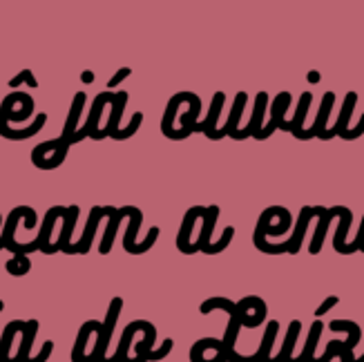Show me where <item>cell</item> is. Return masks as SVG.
Instances as JSON below:
<instances>
[{
  "label": "cell",
  "instance_id": "1",
  "mask_svg": "<svg viewBox=\"0 0 364 362\" xmlns=\"http://www.w3.org/2000/svg\"><path fill=\"white\" fill-rule=\"evenodd\" d=\"M141 222H144V213H141V208L132 206L130 224H128V230H125V235H123V248H125V253H130V255H144V253H148V250L156 244V240H159V235H161L159 226H152L150 233H148V238L141 244H136V233L141 228Z\"/></svg>",
  "mask_w": 364,
  "mask_h": 362
},
{
  "label": "cell",
  "instance_id": "2",
  "mask_svg": "<svg viewBox=\"0 0 364 362\" xmlns=\"http://www.w3.org/2000/svg\"><path fill=\"white\" fill-rule=\"evenodd\" d=\"M68 215V208L63 206H52L50 211L45 213V219H43V228L38 233L36 240H31L29 244H23V253L29 255L34 253V250H41L45 255H52V244H50V238H52V228H54V222L58 217H65Z\"/></svg>",
  "mask_w": 364,
  "mask_h": 362
},
{
  "label": "cell",
  "instance_id": "3",
  "mask_svg": "<svg viewBox=\"0 0 364 362\" xmlns=\"http://www.w3.org/2000/svg\"><path fill=\"white\" fill-rule=\"evenodd\" d=\"M117 208L114 206H94L90 211V217H87V226L83 230V238L78 240V244H72L65 255H87L90 248H92V242H94V235H97V226L101 222V217H109Z\"/></svg>",
  "mask_w": 364,
  "mask_h": 362
},
{
  "label": "cell",
  "instance_id": "4",
  "mask_svg": "<svg viewBox=\"0 0 364 362\" xmlns=\"http://www.w3.org/2000/svg\"><path fill=\"white\" fill-rule=\"evenodd\" d=\"M123 309V297H112V302L107 307V318L103 322V329L99 331V340H97V347H94L92 356L87 358V362H105L103 356L107 351V344H109V336L114 331V324L119 320V313Z\"/></svg>",
  "mask_w": 364,
  "mask_h": 362
},
{
  "label": "cell",
  "instance_id": "5",
  "mask_svg": "<svg viewBox=\"0 0 364 362\" xmlns=\"http://www.w3.org/2000/svg\"><path fill=\"white\" fill-rule=\"evenodd\" d=\"M21 217H25V228H34L36 226V211L34 208H29V206L14 208L7 215L3 235H0V250H3V248H11V244L16 242L14 240V233H16V226H18V222H21Z\"/></svg>",
  "mask_w": 364,
  "mask_h": 362
},
{
  "label": "cell",
  "instance_id": "6",
  "mask_svg": "<svg viewBox=\"0 0 364 362\" xmlns=\"http://www.w3.org/2000/svg\"><path fill=\"white\" fill-rule=\"evenodd\" d=\"M324 208L322 206H304L302 211H299V217H297V226L291 235V240H287L282 246L287 253L291 255H297L299 253V248H302V242H304V235H306V228H309V222L315 217V215H322Z\"/></svg>",
  "mask_w": 364,
  "mask_h": 362
},
{
  "label": "cell",
  "instance_id": "7",
  "mask_svg": "<svg viewBox=\"0 0 364 362\" xmlns=\"http://www.w3.org/2000/svg\"><path fill=\"white\" fill-rule=\"evenodd\" d=\"M291 105V92H279L275 101H273V107H271V121H268L264 128L259 132H255L252 137H255L257 141H264L271 137L277 128H282V123H284V115H287V110Z\"/></svg>",
  "mask_w": 364,
  "mask_h": 362
},
{
  "label": "cell",
  "instance_id": "8",
  "mask_svg": "<svg viewBox=\"0 0 364 362\" xmlns=\"http://www.w3.org/2000/svg\"><path fill=\"white\" fill-rule=\"evenodd\" d=\"M224 99H226V94H224V92H215L213 103H210L208 121L197 123L195 128H193V134H195V132H203L205 137L213 139V141H219V139H224V137H226L224 130H217V119H219V112H221V105H224Z\"/></svg>",
  "mask_w": 364,
  "mask_h": 362
},
{
  "label": "cell",
  "instance_id": "9",
  "mask_svg": "<svg viewBox=\"0 0 364 362\" xmlns=\"http://www.w3.org/2000/svg\"><path fill=\"white\" fill-rule=\"evenodd\" d=\"M203 211L205 206H193L186 215H183V222H181V228H179V235H177V248L179 253L183 255H195L197 248L190 246V233H193V226L197 222V217H203Z\"/></svg>",
  "mask_w": 364,
  "mask_h": 362
},
{
  "label": "cell",
  "instance_id": "10",
  "mask_svg": "<svg viewBox=\"0 0 364 362\" xmlns=\"http://www.w3.org/2000/svg\"><path fill=\"white\" fill-rule=\"evenodd\" d=\"M311 101H313V94H311V92H304L302 97H299V105H297V112H295L293 121H284L279 130L293 132V137H295V139L306 141V139H309V132L302 128V125H304L306 112H309V107H311Z\"/></svg>",
  "mask_w": 364,
  "mask_h": 362
},
{
  "label": "cell",
  "instance_id": "11",
  "mask_svg": "<svg viewBox=\"0 0 364 362\" xmlns=\"http://www.w3.org/2000/svg\"><path fill=\"white\" fill-rule=\"evenodd\" d=\"M355 103H358V92H349L344 97V103H342V110H340V119H338V123L333 125L331 130H326L324 132V141H328V139H333V137H346V132H349V119H351V115H353V110H355Z\"/></svg>",
  "mask_w": 364,
  "mask_h": 362
},
{
  "label": "cell",
  "instance_id": "12",
  "mask_svg": "<svg viewBox=\"0 0 364 362\" xmlns=\"http://www.w3.org/2000/svg\"><path fill=\"white\" fill-rule=\"evenodd\" d=\"M128 99H130V94H128V92H123V90L114 94V99H112V115H109L105 128L99 130L97 141H101V139H105V137H112L114 132L121 130V128H119V123H121V117H123L125 105H128Z\"/></svg>",
  "mask_w": 364,
  "mask_h": 362
},
{
  "label": "cell",
  "instance_id": "13",
  "mask_svg": "<svg viewBox=\"0 0 364 362\" xmlns=\"http://www.w3.org/2000/svg\"><path fill=\"white\" fill-rule=\"evenodd\" d=\"M266 105H268V94L266 92H259L257 99H255V110H252V117H250L248 125H246L244 130H237L230 139L242 141V139H248V137H252L255 132H259L262 130V119H264V112H266Z\"/></svg>",
  "mask_w": 364,
  "mask_h": 362
},
{
  "label": "cell",
  "instance_id": "14",
  "mask_svg": "<svg viewBox=\"0 0 364 362\" xmlns=\"http://www.w3.org/2000/svg\"><path fill=\"white\" fill-rule=\"evenodd\" d=\"M114 94L117 92H109V90L101 92V94H97V99H94V103H92V110H90V115H87V121L83 123V128L90 132V139H94V141H97V137H99V119H101L103 107L107 103H112Z\"/></svg>",
  "mask_w": 364,
  "mask_h": 362
},
{
  "label": "cell",
  "instance_id": "15",
  "mask_svg": "<svg viewBox=\"0 0 364 362\" xmlns=\"http://www.w3.org/2000/svg\"><path fill=\"white\" fill-rule=\"evenodd\" d=\"M351 222H353V213H351V208L342 206V213H340V226H338L336 240H333V248L338 250L340 255H351V253H355V250H358L355 244H346V235H349Z\"/></svg>",
  "mask_w": 364,
  "mask_h": 362
},
{
  "label": "cell",
  "instance_id": "16",
  "mask_svg": "<svg viewBox=\"0 0 364 362\" xmlns=\"http://www.w3.org/2000/svg\"><path fill=\"white\" fill-rule=\"evenodd\" d=\"M217 217H219V206H205L203 211V226H201V235H199V240L195 244L197 250H201V253L208 255V250H210V235L215 230V224H217Z\"/></svg>",
  "mask_w": 364,
  "mask_h": 362
},
{
  "label": "cell",
  "instance_id": "17",
  "mask_svg": "<svg viewBox=\"0 0 364 362\" xmlns=\"http://www.w3.org/2000/svg\"><path fill=\"white\" fill-rule=\"evenodd\" d=\"M340 213H342V206L324 208V213L320 215V224H318V230H315L313 240H311V246H309V253H311V255H318L320 250H322V244H324V238H326V230H328L331 219L338 217Z\"/></svg>",
  "mask_w": 364,
  "mask_h": 362
},
{
  "label": "cell",
  "instance_id": "18",
  "mask_svg": "<svg viewBox=\"0 0 364 362\" xmlns=\"http://www.w3.org/2000/svg\"><path fill=\"white\" fill-rule=\"evenodd\" d=\"M130 213H132V206H123V208H117L112 215H109V222H107L103 242H101V255H107L109 250H112V244H114V238H117V230H119L121 219L123 217H130Z\"/></svg>",
  "mask_w": 364,
  "mask_h": 362
},
{
  "label": "cell",
  "instance_id": "19",
  "mask_svg": "<svg viewBox=\"0 0 364 362\" xmlns=\"http://www.w3.org/2000/svg\"><path fill=\"white\" fill-rule=\"evenodd\" d=\"M65 219V224H63V230L58 235V240L56 244H52V255L58 253V250H65L72 246V233H74V226H76V219H78V206H68V215L63 217Z\"/></svg>",
  "mask_w": 364,
  "mask_h": 362
},
{
  "label": "cell",
  "instance_id": "20",
  "mask_svg": "<svg viewBox=\"0 0 364 362\" xmlns=\"http://www.w3.org/2000/svg\"><path fill=\"white\" fill-rule=\"evenodd\" d=\"M188 103H190V110H188V112L181 117V130H177V141L188 139L190 134H193V128L199 123V121H197V117H199V112H201V99H199L197 94L193 92V94H190Z\"/></svg>",
  "mask_w": 364,
  "mask_h": 362
},
{
  "label": "cell",
  "instance_id": "21",
  "mask_svg": "<svg viewBox=\"0 0 364 362\" xmlns=\"http://www.w3.org/2000/svg\"><path fill=\"white\" fill-rule=\"evenodd\" d=\"M333 101H336V94L333 92H326L322 97V105H320V112H318V119H315L313 128L306 130L309 132V139H322L324 132H326V121H328V115H331V107H333Z\"/></svg>",
  "mask_w": 364,
  "mask_h": 362
},
{
  "label": "cell",
  "instance_id": "22",
  "mask_svg": "<svg viewBox=\"0 0 364 362\" xmlns=\"http://www.w3.org/2000/svg\"><path fill=\"white\" fill-rule=\"evenodd\" d=\"M83 105H85V92H76L72 107H70V115H68V121H65V128H63V134H60L63 141H70L74 137V132L78 130L76 123H78V119H81Z\"/></svg>",
  "mask_w": 364,
  "mask_h": 362
},
{
  "label": "cell",
  "instance_id": "23",
  "mask_svg": "<svg viewBox=\"0 0 364 362\" xmlns=\"http://www.w3.org/2000/svg\"><path fill=\"white\" fill-rule=\"evenodd\" d=\"M101 329H103V324L97 322V320H87L81 329H78V338H76L74 351H72V362H85L83 351H85V344H87L90 331H101Z\"/></svg>",
  "mask_w": 364,
  "mask_h": 362
},
{
  "label": "cell",
  "instance_id": "24",
  "mask_svg": "<svg viewBox=\"0 0 364 362\" xmlns=\"http://www.w3.org/2000/svg\"><path fill=\"white\" fill-rule=\"evenodd\" d=\"M248 97H246V92H237V97H235V103H232V110H230V117H228V123L224 125V130L226 137H232L237 132V125H240V119H242V112H244V105H246Z\"/></svg>",
  "mask_w": 364,
  "mask_h": 362
},
{
  "label": "cell",
  "instance_id": "25",
  "mask_svg": "<svg viewBox=\"0 0 364 362\" xmlns=\"http://www.w3.org/2000/svg\"><path fill=\"white\" fill-rule=\"evenodd\" d=\"M5 269H7V273H11V275H16V277H21V275H27V273H29L31 262H29L27 255H14V257L5 264Z\"/></svg>",
  "mask_w": 364,
  "mask_h": 362
},
{
  "label": "cell",
  "instance_id": "26",
  "mask_svg": "<svg viewBox=\"0 0 364 362\" xmlns=\"http://www.w3.org/2000/svg\"><path fill=\"white\" fill-rule=\"evenodd\" d=\"M320 331H322V320H315L313 326H311V336H309V342H306V351H304V356L299 358L297 362H311V353H313L315 344H318Z\"/></svg>",
  "mask_w": 364,
  "mask_h": 362
},
{
  "label": "cell",
  "instance_id": "27",
  "mask_svg": "<svg viewBox=\"0 0 364 362\" xmlns=\"http://www.w3.org/2000/svg\"><path fill=\"white\" fill-rule=\"evenodd\" d=\"M141 123H144V112H136V115L132 117V121H130L128 128H123V130L114 132V134H112V139H117V141H125V139L134 137V134H136V130L141 128Z\"/></svg>",
  "mask_w": 364,
  "mask_h": 362
},
{
  "label": "cell",
  "instance_id": "28",
  "mask_svg": "<svg viewBox=\"0 0 364 362\" xmlns=\"http://www.w3.org/2000/svg\"><path fill=\"white\" fill-rule=\"evenodd\" d=\"M27 81V85L29 87H38V81H36V78H34V74H31L29 70H21L18 74H16L14 78H11V81H9V85L11 87H18L21 83H25Z\"/></svg>",
  "mask_w": 364,
  "mask_h": 362
},
{
  "label": "cell",
  "instance_id": "29",
  "mask_svg": "<svg viewBox=\"0 0 364 362\" xmlns=\"http://www.w3.org/2000/svg\"><path fill=\"white\" fill-rule=\"evenodd\" d=\"M31 112H34V99L25 101V103H23V107L18 110V112H11L9 121H25V119H29V117H31Z\"/></svg>",
  "mask_w": 364,
  "mask_h": 362
},
{
  "label": "cell",
  "instance_id": "30",
  "mask_svg": "<svg viewBox=\"0 0 364 362\" xmlns=\"http://www.w3.org/2000/svg\"><path fill=\"white\" fill-rule=\"evenodd\" d=\"M130 74H132V68H121V70H119V72H117V74H114V76L107 81V87H109V92H112V90H114V87H117V85L123 81V78H128Z\"/></svg>",
  "mask_w": 364,
  "mask_h": 362
},
{
  "label": "cell",
  "instance_id": "31",
  "mask_svg": "<svg viewBox=\"0 0 364 362\" xmlns=\"http://www.w3.org/2000/svg\"><path fill=\"white\" fill-rule=\"evenodd\" d=\"M338 302H340V297H336V295H328L326 300L322 302V307H320L318 311H315V316H318V318H320V316H324V313H326L328 309H333Z\"/></svg>",
  "mask_w": 364,
  "mask_h": 362
},
{
  "label": "cell",
  "instance_id": "32",
  "mask_svg": "<svg viewBox=\"0 0 364 362\" xmlns=\"http://www.w3.org/2000/svg\"><path fill=\"white\" fill-rule=\"evenodd\" d=\"M81 78H83L85 83H92V81H94V74H92V72H83V76H81Z\"/></svg>",
  "mask_w": 364,
  "mask_h": 362
},
{
  "label": "cell",
  "instance_id": "33",
  "mask_svg": "<svg viewBox=\"0 0 364 362\" xmlns=\"http://www.w3.org/2000/svg\"><path fill=\"white\" fill-rule=\"evenodd\" d=\"M309 81H311V83H318V81H320V74H318V72H311V74H309Z\"/></svg>",
  "mask_w": 364,
  "mask_h": 362
},
{
  "label": "cell",
  "instance_id": "34",
  "mask_svg": "<svg viewBox=\"0 0 364 362\" xmlns=\"http://www.w3.org/2000/svg\"><path fill=\"white\" fill-rule=\"evenodd\" d=\"M0 309H3V302H0Z\"/></svg>",
  "mask_w": 364,
  "mask_h": 362
}]
</instances>
